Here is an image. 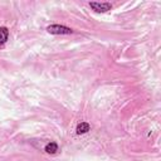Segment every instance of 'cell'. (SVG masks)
I'll use <instances>...</instances> for the list:
<instances>
[{"label":"cell","instance_id":"cell-1","mask_svg":"<svg viewBox=\"0 0 161 161\" xmlns=\"http://www.w3.org/2000/svg\"><path fill=\"white\" fill-rule=\"evenodd\" d=\"M47 31L54 35H65V34H72L73 29L68 28L65 25H59V24H52L47 26Z\"/></svg>","mask_w":161,"mask_h":161},{"label":"cell","instance_id":"cell-2","mask_svg":"<svg viewBox=\"0 0 161 161\" xmlns=\"http://www.w3.org/2000/svg\"><path fill=\"white\" fill-rule=\"evenodd\" d=\"M89 6L96 11V13H107L108 10L112 9L111 3H98V1H92L89 3Z\"/></svg>","mask_w":161,"mask_h":161},{"label":"cell","instance_id":"cell-3","mask_svg":"<svg viewBox=\"0 0 161 161\" xmlns=\"http://www.w3.org/2000/svg\"><path fill=\"white\" fill-rule=\"evenodd\" d=\"M89 130H91V125H89L88 122H80V123H78V126H77V128H75V131H77L78 135L87 133Z\"/></svg>","mask_w":161,"mask_h":161},{"label":"cell","instance_id":"cell-4","mask_svg":"<svg viewBox=\"0 0 161 161\" xmlns=\"http://www.w3.org/2000/svg\"><path fill=\"white\" fill-rule=\"evenodd\" d=\"M44 151H45L47 153L54 155V153L58 151V143H57V142H54V141L48 142V143L45 145V147H44Z\"/></svg>","mask_w":161,"mask_h":161},{"label":"cell","instance_id":"cell-5","mask_svg":"<svg viewBox=\"0 0 161 161\" xmlns=\"http://www.w3.org/2000/svg\"><path fill=\"white\" fill-rule=\"evenodd\" d=\"M9 38V29L6 26H0V45L5 44Z\"/></svg>","mask_w":161,"mask_h":161}]
</instances>
